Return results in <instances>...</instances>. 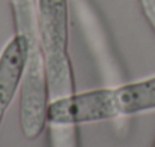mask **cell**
Returning a JSON list of instances; mask_svg holds the SVG:
<instances>
[{"label": "cell", "mask_w": 155, "mask_h": 147, "mask_svg": "<svg viewBox=\"0 0 155 147\" xmlns=\"http://www.w3.org/2000/svg\"><path fill=\"white\" fill-rule=\"evenodd\" d=\"M3 117H5V116H3V114H0V125H2V122H3Z\"/></svg>", "instance_id": "7"}, {"label": "cell", "mask_w": 155, "mask_h": 147, "mask_svg": "<svg viewBox=\"0 0 155 147\" xmlns=\"http://www.w3.org/2000/svg\"><path fill=\"white\" fill-rule=\"evenodd\" d=\"M142 12L155 33V0H139Z\"/></svg>", "instance_id": "6"}, {"label": "cell", "mask_w": 155, "mask_h": 147, "mask_svg": "<svg viewBox=\"0 0 155 147\" xmlns=\"http://www.w3.org/2000/svg\"><path fill=\"white\" fill-rule=\"evenodd\" d=\"M15 30H23L29 41L27 60L20 86V128L29 141L42 135L47 123V107L50 102V89L47 66L38 36L36 0H17L12 3Z\"/></svg>", "instance_id": "1"}, {"label": "cell", "mask_w": 155, "mask_h": 147, "mask_svg": "<svg viewBox=\"0 0 155 147\" xmlns=\"http://www.w3.org/2000/svg\"><path fill=\"white\" fill-rule=\"evenodd\" d=\"M27 51L29 41L26 33L23 30H15V35L0 53V114L3 116L20 92Z\"/></svg>", "instance_id": "4"}, {"label": "cell", "mask_w": 155, "mask_h": 147, "mask_svg": "<svg viewBox=\"0 0 155 147\" xmlns=\"http://www.w3.org/2000/svg\"><path fill=\"white\" fill-rule=\"evenodd\" d=\"M119 117L113 87L94 89L80 93H69L50 99L47 107V123L51 129L75 128L83 123L105 122Z\"/></svg>", "instance_id": "3"}, {"label": "cell", "mask_w": 155, "mask_h": 147, "mask_svg": "<svg viewBox=\"0 0 155 147\" xmlns=\"http://www.w3.org/2000/svg\"><path fill=\"white\" fill-rule=\"evenodd\" d=\"M114 104L120 116H136L155 110V75L113 87Z\"/></svg>", "instance_id": "5"}, {"label": "cell", "mask_w": 155, "mask_h": 147, "mask_svg": "<svg viewBox=\"0 0 155 147\" xmlns=\"http://www.w3.org/2000/svg\"><path fill=\"white\" fill-rule=\"evenodd\" d=\"M36 21L47 66L50 99L74 93L75 83L69 56L68 0H36Z\"/></svg>", "instance_id": "2"}]
</instances>
